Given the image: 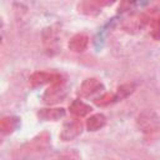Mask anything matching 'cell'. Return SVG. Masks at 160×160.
<instances>
[{
	"label": "cell",
	"instance_id": "6da1fadb",
	"mask_svg": "<svg viewBox=\"0 0 160 160\" xmlns=\"http://www.w3.org/2000/svg\"><path fill=\"white\" fill-rule=\"evenodd\" d=\"M136 126L144 134H152L160 128V116L152 110H144L136 116Z\"/></svg>",
	"mask_w": 160,
	"mask_h": 160
},
{
	"label": "cell",
	"instance_id": "7a4b0ae2",
	"mask_svg": "<svg viewBox=\"0 0 160 160\" xmlns=\"http://www.w3.org/2000/svg\"><path fill=\"white\" fill-rule=\"evenodd\" d=\"M49 145H50V135L46 131H44L36 135L35 138H32L29 142H26L21 150L26 154H35V152L45 151L49 148Z\"/></svg>",
	"mask_w": 160,
	"mask_h": 160
},
{
	"label": "cell",
	"instance_id": "3957f363",
	"mask_svg": "<svg viewBox=\"0 0 160 160\" xmlns=\"http://www.w3.org/2000/svg\"><path fill=\"white\" fill-rule=\"evenodd\" d=\"M81 131H82V122L79 119L72 118L64 122L59 136L62 141H70L78 138L81 134Z\"/></svg>",
	"mask_w": 160,
	"mask_h": 160
},
{
	"label": "cell",
	"instance_id": "277c9868",
	"mask_svg": "<svg viewBox=\"0 0 160 160\" xmlns=\"http://www.w3.org/2000/svg\"><path fill=\"white\" fill-rule=\"evenodd\" d=\"M146 24H148L146 15L134 14V15H130L129 18L122 20L121 29L128 34H138L144 29V26Z\"/></svg>",
	"mask_w": 160,
	"mask_h": 160
},
{
	"label": "cell",
	"instance_id": "5b68a950",
	"mask_svg": "<svg viewBox=\"0 0 160 160\" xmlns=\"http://www.w3.org/2000/svg\"><path fill=\"white\" fill-rule=\"evenodd\" d=\"M65 96H66V89L62 85V82L52 84L42 94V101L48 105H54V104L62 101L65 99Z\"/></svg>",
	"mask_w": 160,
	"mask_h": 160
},
{
	"label": "cell",
	"instance_id": "8992f818",
	"mask_svg": "<svg viewBox=\"0 0 160 160\" xmlns=\"http://www.w3.org/2000/svg\"><path fill=\"white\" fill-rule=\"evenodd\" d=\"M30 84L32 86H41L45 84H60L61 81V76L59 74H52V72H46V71H36L34 74H31L30 76Z\"/></svg>",
	"mask_w": 160,
	"mask_h": 160
},
{
	"label": "cell",
	"instance_id": "52a82bcc",
	"mask_svg": "<svg viewBox=\"0 0 160 160\" xmlns=\"http://www.w3.org/2000/svg\"><path fill=\"white\" fill-rule=\"evenodd\" d=\"M104 89V85L101 84L100 80L95 79V78H89L86 80L82 81V84L80 85L79 88V94L84 98H88V96H91L92 94L98 92L99 90H102Z\"/></svg>",
	"mask_w": 160,
	"mask_h": 160
},
{
	"label": "cell",
	"instance_id": "ba28073f",
	"mask_svg": "<svg viewBox=\"0 0 160 160\" xmlns=\"http://www.w3.org/2000/svg\"><path fill=\"white\" fill-rule=\"evenodd\" d=\"M65 116L64 108H45L38 111V118L44 121H56Z\"/></svg>",
	"mask_w": 160,
	"mask_h": 160
},
{
	"label": "cell",
	"instance_id": "9c48e42d",
	"mask_svg": "<svg viewBox=\"0 0 160 160\" xmlns=\"http://www.w3.org/2000/svg\"><path fill=\"white\" fill-rule=\"evenodd\" d=\"M42 39H44V44L48 49H51V50L56 49L59 45V28H58V25L46 28L44 30Z\"/></svg>",
	"mask_w": 160,
	"mask_h": 160
},
{
	"label": "cell",
	"instance_id": "30bf717a",
	"mask_svg": "<svg viewBox=\"0 0 160 160\" xmlns=\"http://www.w3.org/2000/svg\"><path fill=\"white\" fill-rule=\"evenodd\" d=\"M68 46L72 52H82L89 46V36L85 34H76L69 40Z\"/></svg>",
	"mask_w": 160,
	"mask_h": 160
},
{
	"label": "cell",
	"instance_id": "8fae6325",
	"mask_svg": "<svg viewBox=\"0 0 160 160\" xmlns=\"http://www.w3.org/2000/svg\"><path fill=\"white\" fill-rule=\"evenodd\" d=\"M148 18V25L150 26V34L155 40H160V14L151 11Z\"/></svg>",
	"mask_w": 160,
	"mask_h": 160
},
{
	"label": "cell",
	"instance_id": "7c38bea8",
	"mask_svg": "<svg viewBox=\"0 0 160 160\" xmlns=\"http://www.w3.org/2000/svg\"><path fill=\"white\" fill-rule=\"evenodd\" d=\"M109 2H100V1H82L79 4V11L86 15H96L100 11L101 5H108Z\"/></svg>",
	"mask_w": 160,
	"mask_h": 160
},
{
	"label": "cell",
	"instance_id": "4fadbf2b",
	"mask_svg": "<svg viewBox=\"0 0 160 160\" xmlns=\"http://www.w3.org/2000/svg\"><path fill=\"white\" fill-rule=\"evenodd\" d=\"M69 110L72 115L78 116V118H82L85 115H88L91 111V106L85 104L81 100H74L70 105H69Z\"/></svg>",
	"mask_w": 160,
	"mask_h": 160
},
{
	"label": "cell",
	"instance_id": "5bb4252c",
	"mask_svg": "<svg viewBox=\"0 0 160 160\" xmlns=\"http://www.w3.org/2000/svg\"><path fill=\"white\" fill-rule=\"evenodd\" d=\"M106 124V118L104 114H94L86 120V129L89 131H96Z\"/></svg>",
	"mask_w": 160,
	"mask_h": 160
},
{
	"label": "cell",
	"instance_id": "9a60e30c",
	"mask_svg": "<svg viewBox=\"0 0 160 160\" xmlns=\"http://www.w3.org/2000/svg\"><path fill=\"white\" fill-rule=\"evenodd\" d=\"M19 125V118L16 116H5L0 121V130L2 134H10Z\"/></svg>",
	"mask_w": 160,
	"mask_h": 160
},
{
	"label": "cell",
	"instance_id": "2e32d148",
	"mask_svg": "<svg viewBox=\"0 0 160 160\" xmlns=\"http://www.w3.org/2000/svg\"><path fill=\"white\" fill-rule=\"evenodd\" d=\"M135 91V85L132 82H126V84H121L118 88L116 91V98L118 99H125L128 96H130L132 92Z\"/></svg>",
	"mask_w": 160,
	"mask_h": 160
},
{
	"label": "cell",
	"instance_id": "e0dca14e",
	"mask_svg": "<svg viewBox=\"0 0 160 160\" xmlns=\"http://www.w3.org/2000/svg\"><path fill=\"white\" fill-rule=\"evenodd\" d=\"M52 160H80V155L75 150H66V151L56 155Z\"/></svg>",
	"mask_w": 160,
	"mask_h": 160
},
{
	"label": "cell",
	"instance_id": "ac0fdd59",
	"mask_svg": "<svg viewBox=\"0 0 160 160\" xmlns=\"http://www.w3.org/2000/svg\"><path fill=\"white\" fill-rule=\"evenodd\" d=\"M114 99H115V96L112 95V94H104V95H101L100 98H96L95 100H94V102H95V105H98V106H106V105H109L110 102H112L114 101Z\"/></svg>",
	"mask_w": 160,
	"mask_h": 160
}]
</instances>
